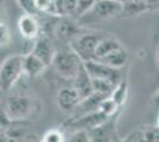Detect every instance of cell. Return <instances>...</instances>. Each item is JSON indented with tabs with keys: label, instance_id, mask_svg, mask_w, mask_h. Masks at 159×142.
<instances>
[{
	"label": "cell",
	"instance_id": "9c48e42d",
	"mask_svg": "<svg viewBox=\"0 0 159 142\" xmlns=\"http://www.w3.org/2000/svg\"><path fill=\"white\" fill-rule=\"evenodd\" d=\"M84 65H86L87 71H88V74L90 75L92 78L109 80V81L114 82L115 84H118L120 81H122V78H121V69L112 68V67L98 61L84 62Z\"/></svg>",
	"mask_w": 159,
	"mask_h": 142
},
{
	"label": "cell",
	"instance_id": "4316f807",
	"mask_svg": "<svg viewBox=\"0 0 159 142\" xmlns=\"http://www.w3.org/2000/svg\"><path fill=\"white\" fill-rule=\"evenodd\" d=\"M157 10H159V4L156 7H154V11H157Z\"/></svg>",
	"mask_w": 159,
	"mask_h": 142
},
{
	"label": "cell",
	"instance_id": "3957f363",
	"mask_svg": "<svg viewBox=\"0 0 159 142\" xmlns=\"http://www.w3.org/2000/svg\"><path fill=\"white\" fill-rule=\"evenodd\" d=\"M39 110L37 100L25 94H12L5 101L2 114L11 122L25 121Z\"/></svg>",
	"mask_w": 159,
	"mask_h": 142
},
{
	"label": "cell",
	"instance_id": "8fae6325",
	"mask_svg": "<svg viewBox=\"0 0 159 142\" xmlns=\"http://www.w3.org/2000/svg\"><path fill=\"white\" fill-rule=\"evenodd\" d=\"M81 101H82V97L80 96L79 91L73 85L60 89L56 95L57 107L64 113H74Z\"/></svg>",
	"mask_w": 159,
	"mask_h": 142
},
{
	"label": "cell",
	"instance_id": "d6986e66",
	"mask_svg": "<svg viewBox=\"0 0 159 142\" xmlns=\"http://www.w3.org/2000/svg\"><path fill=\"white\" fill-rule=\"evenodd\" d=\"M127 94H128V84L126 81L122 80L116 84V87L111 96L122 107L125 104V102L127 101Z\"/></svg>",
	"mask_w": 159,
	"mask_h": 142
},
{
	"label": "cell",
	"instance_id": "5bb4252c",
	"mask_svg": "<svg viewBox=\"0 0 159 142\" xmlns=\"http://www.w3.org/2000/svg\"><path fill=\"white\" fill-rule=\"evenodd\" d=\"M98 62H101L103 64H107L112 68L122 69L128 62V52L124 46L119 47L116 50L112 51L111 54H106L105 57L98 59Z\"/></svg>",
	"mask_w": 159,
	"mask_h": 142
},
{
	"label": "cell",
	"instance_id": "cb8c5ba5",
	"mask_svg": "<svg viewBox=\"0 0 159 142\" xmlns=\"http://www.w3.org/2000/svg\"><path fill=\"white\" fill-rule=\"evenodd\" d=\"M153 103H154L157 107H159V90L153 95Z\"/></svg>",
	"mask_w": 159,
	"mask_h": 142
},
{
	"label": "cell",
	"instance_id": "52a82bcc",
	"mask_svg": "<svg viewBox=\"0 0 159 142\" xmlns=\"http://www.w3.org/2000/svg\"><path fill=\"white\" fill-rule=\"evenodd\" d=\"M108 118L103 115L102 113L98 111H94V113H89L86 115H81V116H71V118H69L68 121L64 123V126L70 128V130H80V129H83V130H93L96 127H99L101 124H103L105 122H107Z\"/></svg>",
	"mask_w": 159,
	"mask_h": 142
},
{
	"label": "cell",
	"instance_id": "8992f818",
	"mask_svg": "<svg viewBox=\"0 0 159 142\" xmlns=\"http://www.w3.org/2000/svg\"><path fill=\"white\" fill-rule=\"evenodd\" d=\"M103 36L105 33H102V32L83 30L79 36H76L73 41H70L69 45L79 54L80 58L83 62L94 61L98 44Z\"/></svg>",
	"mask_w": 159,
	"mask_h": 142
},
{
	"label": "cell",
	"instance_id": "484cf974",
	"mask_svg": "<svg viewBox=\"0 0 159 142\" xmlns=\"http://www.w3.org/2000/svg\"><path fill=\"white\" fill-rule=\"evenodd\" d=\"M156 127L159 129V115H158V118H157V126H156Z\"/></svg>",
	"mask_w": 159,
	"mask_h": 142
},
{
	"label": "cell",
	"instance_id": "277c9868",
	"mask_svg": "<svg viewBox=\"0 0 159 142\" xmlns=\"http://www.w3.org/2000/svg\"><path fill=\"white\" fill-rule=\"evenodd\" d=\"M83 63L84 62L80 58V56L70 47V45H66L57 50L51 65L60 77L73 81L77 76Z\"/></svg>",
	"mask_w": 159,
	"mask_h": 142
},
{
	"label": "cell",
	"instance_id": "e0dca14e",
	"mask_svg": "<svg viewBox=\"0 0 159 142\" xmlns=\"http://www.w3.org/2000/svg\"><path fill=\"white\" fill-rule=\"evenodd\" d=\"M56 13L58 17H74L79 7V0H55Z\"/></svg>",
	"mask_w": 159,
	"mask_h": 142
},
{
	"label": "cell",
	"instance_id": "4fadbf2b",
	"mask_svg": "<svg viewBox=\"0 0 159 142\" xmlns=\"http://www.w3.org/2000/svg\"><path fill=\"white\" fill-rule=\"evenodd\" d=\"M47 68V64L32 52L24 54V75L27 78H37Z\"/></svg>",
	"mask_w": 159,
	"mask_h": 142
},
{
	"label": "cell",
	"instance_id": "2e32d148",
	"mask_svg": "<svg viewBox=\"0 0 159 142\" xmlns=\"http://www.w3.org/2000/svg\"><path fill=\"white\" fill-rule=\"evenodd\" d=\"M146 11H150V7L145 0H127L124 2L121 17H134Z\"/></svg>",
	"mask_w": 159,
	"mask_h": 142
},
{
	"label": "cell",
	"instance_id": "30bf717a",
	"mask_svg": "<svg viewBox=\"0 0 159 142\" xmlns=\"http://www.w3.org/2000/svg\"><path fill=\"white\" fill-rule=\"evenodd\" d=\"M30 52L36 54L38 58H40L49 67V65L52 64L53 57L57 52V50L55 49L52 39L49 36L43 33L39 38H37L34 41Z\"/></svg>",
	"mask_w": 159,
	"mask_h": 142
},
{
	"label": "cell",
	"instance_id": "6da1fadb",
	"mask_svg": "<svg viewBox=\"0 0 159 142\" xmlns=\"http://www.w3.org/2000/svg\"><path fill=\"white\" fill-rule=\"evenodd\" d=\"M124 2L120 0H95L92 6L77 18L81 26L100 24L121 17Z\"/></svg>",
	"mask_w": 159,
	"mask_h": 142
},
{
	"label": "cell",
	"instance_id": "ffe728a7",
	"mask_svg": "<svg viewBox=\"0 0 159 142\" xmlns=\"http://www.w3.org/2000/svg\"><path fill=\"white\" fill-rule=\"evenodd\" d=\"M42 142H66L68 137L66 136L64 131L62 129L53 128L45 131L43 136L40 137Z\"/></svg>",
	"mask_w": 159,
	"mask_h": 142
},
{
	"label": "cell",
	"instance_id": "d4e9b609",
	"mask_svg": "<svg viewBox=\"0 0 159 142\" xmlns=\"http://www.w3.org/2000/svg\"><path fill=\"white\" fill-rule=\"evenodd\" d=\"M156 58H157V64L159 67V44L157 45V49H156Z\"/></svg>",
	"mask_w": 159,
	"mask_h": 142
},
{
	"label": "cell",
	"instance_id": "603a6c76",
	"mask_svg": "<svg viewBox=\"0 0 159 142\" xmlns=\"http://www.w3.org/2000/svg\"><path fill=\"white\" fill-rule=\"evenodd\" d=\"M17 4L20 6V8L29 14H34V15H38V11H37V7L34 4V0H16Z\"/></svg>",
	"mask_w": 159,
	"mask_h": 142
},
{
	"label": "cell",
	"instance_id": "ba28073f",
	"mask_svg": "<svg viewBox=\"0 0 159 142\" xmlns=\"http://www.w3.org/2000/svg\"><path fill=\"white\" fill-rule=\"evenodd\" d=\"M17 26L20 36L26 41H34L42 36V21L34 14H21L17 21Z\"/></svg>",
	"mask_w": 159,
	"mask_h": 142
},
{
	"label": "cell",
	"instance_id": "5b68a950",
	"mask_svg": "<svg viewBox=\"0 0 159 142\" xmlns=\"http://www.w3.org/2000/svg\"><path fill=\"white\" fill-rule=\"evenodd\" d=\"M24 75V54L7 57L0 68V87L4 93H8Z\"/></svg>",
	"mask_w": 159,
	"mask_h": 142
},
{
	"label": "cell",
	"instance_id": "ac0fdd59",
	"mask_svg": "<svg viewBox=\"0 0 159 142\" xmlns=\"http://www.w3.org/2000/svg\"><path fill=\"white\" fill-rule=\"evenodd\" d=\"M120 109H121V105L113 98L112 96H108L106 98H103L99 105V111L102 113L108 118L115 117L118 115Z\"/></svg>",
	"mask_w": 159,
	"mask_h": 142
},
{
	"label": "cell",
	"instance_id": "83f0119b",
	"mask_svg": "<svg viewBox=\"0 0 159 142\" xmlns=\"http://www.w3.org/2000/svg\"><path fill=\"white\" fill-rule=\"evenodd\" d=\"M32 142H42V141H40V140H39V141H32Z\"/></svg>",
	"mask_w": 159,
	"mask_h": 142
},
{
	"label": "cell",
	"instance_id": "9a60e30c",
	"mask_svg": "<svg viewBox=\"0 0 159 142\" xmlns=\"http://www.w3.org/2000/svg\"><path fill=\"white\" fill-rule=\"evenodd\" d=\"M124 46L121 44V41L119 39H116L115 37L113 36H108V34H105L101 39H100L99 44H98V47H96V51H95V58L94 61H98L100 58L105 57L106 54H111L112 51L119 49V47Z\"/></svg>",
	"mask_w": 159,
	"mask_h": 142
},
{
	"label": "cell",
	"instance_id": "44dd1931",
	"mask_svg": "<svg viewBox=\"0 0 159 142\" xmlns=\"http://www.w3.org/2000/svg\"><path fill=\"white\" fill-rule=\"evenodd\" d=\"M66 142H92V136L89 130H73Z\"/></svg>",
	"mask_w": 159,
	"mask_h": 142
},
{
	"label": "cell",
	"instance_id": "7402d4cb",
	"mask_svg": "<svg viewBox=\"0 0 159 142\" xmlns=\"http://www.w3.org/2000/svg\"><path fill=\"white\" fill-rule=\"evenodd\" d=\"M0 33H1V47H6L11 44L12 41V34L10 31V27L5 21H1L0 24Z\"/></svg>",
	"mask_w": 159,
	"mask_h": 142
},
{
	"label": "cell",
	"instance_id": "7a4b0ae2",
	"mask_svg": "<svg viewBox=\"0 0 159 142\" xmlns=\"http://www.w3.org/2000/svg\"><path fill=\"white\" fill-rule=\"evenodd\" d=\"M43 27L48 28V33H44L49 36L53 41H57L62 46L69 45L70 41H73L76 36H79L84 27L81 26L76 18L74 17H56L51 15V23L50 19L47 24H42Z\"/></svg>",
	"mask_w": 159,
	"mask_h": 142
},
{
	"label": "cell",
	"instance_id": "7c38bea8",
	"mask_svg": "<svg viewBox=\"0 0 159 142\" xmlns=\"http://www.w3.org/2000/svg\"><path fill=\"white\" fill-rule=\"evenodd\" d=\"M73 87L79 91L82 100L88 97V96H90L92 94H94L93 80H92L90 75L88 74L84 63H83L81 70L79 71L77 76L73 80Z\"/></svg>",
	"mask_w": 159,
	"mask_h": 142
}]
</instances>
